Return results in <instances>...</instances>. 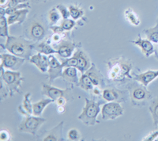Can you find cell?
Instances as JSON below:
<instances>
[{
	"label": "cell",
	"instance_id": "9",
	"mask_svg": "<svg viewBox=\"0 0 158 141\" xmlns=\"http://www.w3.org/2000/svg\"><path fill=\"white\" fill-rule=\"evenodd\" d=\"M41 93L42 94L51 98L54 101H56L58 98H61V97H66L68 99V101L69 100L70 101L72 99V94L70 88L63 90V89L52 87V85L43 84Z\"/></svg>",
	"mask_w": 158,
	"mask_h": 141
},
{
	"label": "cell",
	"instance_id": "33",
	"mask_svg": "<svg viewBox=\"0 0 158 141\" xmlns=\"http://www.w3.org/2000/svg\"><path fill=\"white\" fill-rule=\"evenodd\" d=\"M59 11L60 12L62 15V18L63 19H67V18H70V11H69V8H67L66 6L62 5V4H59L56 6Z\"/></svg>",
	"mask_w": 158,
	"mask_h": 141
},
{
	"label": "cell",
	"instance_id": "36",
	"mask_svg": "<svg viewBox=\"0 0 158 141\" xmlns=\"http://www.w3.org/2000/svg\"><path fill=\"white\" fill-rule=\"evenodd\" d=\"M158 138V129H155L154 132H152L146 136V137L143 138L142 140L145 141H154L156 140V139Z\"/></svg>",
	"mask_w": 158,
	"mask_h": 141
},
{
	"label": "cell",
	"instance_id": "6",
	"mask_svg": "<svg viewBox=\"0 0 158 141\" xmlns=\"http://www.w3.org/2000/svg\"><path fill=\"white\" fill-rule=\"evenodd\" d=\"M129 93L131 103L134 106H144L152 98V94L146 89V87L138 82L131 83L129 86Z\"/></svg>",
	"mask_w": 158,
	"mask_h": 141
},
{
	"label": "cell",
	"instance_id": "29",
	"mask_svg": "<svg viewBox=\"0 0 158 141\" xmlns=\"http://www.w3.org/2000/svg\"><path fill=\"white\" fill-rule=\"evenodd\" d=\"M62 15L56 7L52 8L48 12V21L50 25H55L61 19Z\"/></svg>",
	"mask_w": 158,
	"mask_h": 141
},
{
	"label": "cell",
	"instance_id": "23",
	"mask_svg": "<svg viewBox=\"0 0 158 141\" xmlns=\"http://www.w3.org/2000/svg\"><path fill=\"white\" fill-rule=\"evenodd\" d=\"M54 102V101L51 98H44L39 101L38 102L32 104V115L37 117H40L43 113V111L44 110V109L46 108L47 105L49 104Z\"/></svg>",
	"mask_w": 158,
	"mask_h": 141
},
{
	"label": "cell",
	"instance_id": "12",
	"mask_svg": "<svg viewBox=\"0 0 158 141\" xmlns=\"http://www.w3.org/2000/svg\"><path fill=\"white\" fill-rule=\"evenodd\" d=\"M49 67H48V79L50 83H52L55 79L62 77L63 75V64L59 63L56 56L53 54L48 56Z\"/></svg>",
	"mask_w": 158,
	"mask_h": 141
},
{
	"label": "cell",
	"instance_id": "41",
	"mask_svg": "<svg viewBox=\"0 0 158 141\" xmlns=\"http://www.w3.org/2000/svg\"><path fill=\"white\" fill-rule=\"evenodd\" d=\"M92 91H93L94 94H95V95H100L101 94V91H100L99 88H94Z\"/></svg>",
	"mask_w": 158,
	"mask_h": 141
},
{
	"label": "cell",
	"instance_id": "43",
	"mask_svg": "<svg viewBox=\"0 0 158 141\" xmlns=\"http://www.w3.org/2000/svg\"><path fill=\"white\" fill-rule=\"evenodd\" d=\"M39 1H42V2H44V1H47V0H36V2H39Z\"/></svg>",
	"mask_w": 158,
	"mask_h": 141
},
{
	"label": "cell",
	"instance_id": "20",
	"mask_svg": "<svg viewBox=\"0 0 158 141\" xmlns=\"http://www.w3.org/2000/svg\"><path fill=\"white\" fill-rule=\"evenodd\" d=\"M123 92L118 91L117 89H104L102 91V98L106 101H117L121 102L119 99L122 101V95Z\"/></svg>",
	"mask_w": 158,
	"mask_h": 141
},
{
	"label": "cell",
	"instance_id": "14",
	"mask_svg": "<svg viewBox=\"0 0 158 141\" xmlns=\"http://www.w3.org/2000/svg\"><path fill=\"white\" fill-rule=\"evenodd\" d=\"M47 55L38 53V54L33 55L29 59V62L34 64L42 73L47 72L48 70L49 67V60L48 56Z\"/></svg>",
	"mask_w": 158,
	"mask_h": 141
},
{
	"label": "cell",
	"instance_id": "42",
	"mask_svg": "<svg viewBox=\"0 0 158 141\" xmlns=\"http://www.w3.org/2000/svg\"><path fill=\"white\" fill-rule=\"evenodd\" d=\"M155 55H156V57L158 59V43H157V45L156 46L155 48Z\"/></svg>",
	"mask_w": 158,
	"mask_h": 141
},
{
	"label": "cell",
	"instance_id": "31",
	"mask_svg": "<svg viewBox=\"0 0 158 141\" xmlns=\"http://www.w3.org/2000/svg\"><path fill=\"white\" fill-rule=\"evenodd\" d=\"M69 11H70V15L72 19L74 20H78L84 15V11L81 8L78 7L77 6L70 5L68 6Z\"/></svg>",
	"mask_w": 158,
	"mask_h": 141
},
{
	"label": "cell",
	"instance_id": "17",
	"mask_svg": "<svg viewBox=\"0 0 158 141\" xmlns=\"http://www.w3.org/2000/svg\"><path fill=\"white\" fill-rule=\"evenodd\" d=\"M158 77V70H148L141 74L135 75L134 79L147 87L150 83Z\"/></svg>",
	"mask_w": 158,
	"mask_h": 141
},
{
	"label": "cell",
	"instance_id": "26",
	"mask_svg": "<svg viewBox=\"0 0 158 141\" xmlns=\"http://www.w3.org/2000/svg\"><path fill=\"white\" fill-rule=\"evenodd\" d=\"M77 86H78L81 89H83L84 91H92L94 88V83H93V82L91 81L89 77L85 73L81 75V78L79 79L78 83H77Z\"/></svg>",
	"mask_w": 158,
	"mask_h": 141
},
{
	"label": "cell",
	"instance_id": "18",
	"mask_svg": "<svg viewBox=\"0 0 158 141\" xmlns=\"http://www.w3.org/2000/svg\"><path fill=\"white\" fill-rule=\"evenodd\" d=\"M85 74L89 77L91 81L94 83V87H101L104 86V76L101 74V71L97 69L94 63H92L91 67L89 68Z\"/></svg>",
	"mask_w": 158,
	"mask_h": 141
},
{
	"label": "cell",
	"instance_id": "28",
	"mask_svg": "<svg viewBox=\"0 0 158 141\" xmlns=\"http://www.w3.org/2000/svg\"><path fill=\"white\" fill-rule=\"evenodd\" d=\"M143 32L146 34V38L152 43H158V21L154 27L144 29Z\"/></svg>",
	"mask_w": 158,
	"mask_h": 141
},
{
	"label": "cell",
	"instance_id": "35",
	"mask_svg": "<svg viewBox=\"0 0 158 141\" xmlns=\"http://www.w3.org/2000/svg\"><path fill=\"white\" fill-rule=\"evenodd\" d=\"M67 137L70 140H79L80 139V133H79L78 130L75 129H72L67 132Z\"/></svg>",
	"mask_w": 158,
	"mask_h": 141
},
{
	"label": "cell",
	"instance_id": "2",
	"mask_svg": "<svg viewBox=\"0 0 158 141\" xmlns=\"http://www.w3.org/2000/svg\"><path fill=\"white\" fill-rule=\"evenodd\" d=\"M107 64L108 67V78L112 81L123 82L127 79H133L130 74L133 67V63L129 60L123 57L111 59Z\"/></svg>",
	"mask_w": 158,
	"mask_h": 141
},
{
	"label": "cell",
	"instance_id": "4",
	"mask_svg": "<svg viewBox=\"0 0 158 141\" xmlns=\"http://www.w3.org/2000/svg\"><path fill=\"white\" fill-rule=\"evenodd\" d=\"M104 104V101H95L85 98V105L82 109L81 113L77 117V119L87 126H94L96 124L100 123L97 121V116L101 112V105Z\"/></svg>",
	"mask_w": 158,
	"mask_h": 141
},
{
	"label": "cell",
	"instance_id": "15",
	"mask_svg": "<svg viewBox=\"0 0 158 141\" xmlns=\"http://www.w3.org/2000/svg\"><path fill=\"white\" fill-rule=\"evenodd\" d=\"M131 43L134 44L136 46L140 48L142 53H143L144 56L146 57H149L151 55L155 53V47L153 46L152 42L148 40V39L147 40L142 39L140 35L138 36V38L137 40L131 41Z\"/></svg>",
	"mask_w": 158,
	"mask_h": 141
},
{
	"label": "cell",
	"instance_id": "5",
	"mask_svg": "<svg viewBox=\"0 0 158 141\" xmlns=\"http://www.w3.org/2000/svg\"><path fill=\"white\" fill-rule=\"evenodd\" d=\"M1 70V80L5 83L6 87L9 91V95L12 97L15 93H21V86L24 80L22 73L17 70H4L3 67H0Z\"/></svg>",
	"mask_w": 158,
	"mask_h": 141
},
{
	"label": "cell",
	"instance_id": "27",
	"mask_svg": "<svg viewBox=\"0 0 158 141\" xmlns=\"http://www.w3.org/2000/svg\"><path fill=\"white\" fill-rule=\"evenodd\" d=\"M124 16L127 20L134 26H138L141 23L140 18L138 15L131 8H128L124 11Z\"/></svg>",
	"mask_w": 158,
	"mask_h": 141
},
{
	"label": "cell",
	"instance_id": "40",
	"mask_svg": "<svg viewBox=\"0 0 158 141\" xmlns=\"http://www.w3.org/2000/svg\"><path fill=\"white\" fill-rule=\"evenodd\" d=\"M57 112L59 113V114H61V113H64L65 112V107L64 106H58Z\"/></svg>",
	"mask_w": 158,
	"mask_h": 141
},
{
	"label": "cell",
	"instance_id": "39",
	"mask_svg": "<svg viewBox=\"0 0 158 141\" xmlns=\"http://www.w3.org/2000/svg\"><path fill=\"white\" fill-rule=\"evenodd\" d=\"M10 0H0V6L2 9H6L9 6Z\"/></svg>",
	"mask_w": 158,
	"mask_h": 141
},
{
	"label": "cell",
	"instance_id": "37",
	"mask_svg": "<svg viewBox=\"0 0 158 141\" xmlns=\"http://www.w3.org/2000/svg\"><path fill=\"white\" fill-rule=\"evenodd\" d=\"M10 139V134L6 129H2L0 132V140L8 141Z\"/></svg>",
	"mask_w": 158,
	"mask_h": 141
},
{
	"label": "cell",
	"instance_id": "16",
	"mask_svg": "<svg viewBox=\"0 0 158 141\" xmlns=\"http://www.w3.org/2000/svg\"><path fill=\"white\" fill-rule=\"evenodd\" d=\"M64 121L59 122L56 127L51 129L50 131L45 132L44 136L42 140L44 141H57V140H63V130Z\"/></svg>",
	"mask_w": 158,
	"mask_h": 141
},
{
	"label": "cell",
	"instance_id": "21",
	"mask_svg": "<svg viewBox=\"0 0 158 141\" xmlns=\"http://www.w3.org/2000/svg\"><path fill=\"white\" fill-rule=\"evenodd\" d=\"M77 69L74 67H65L63 71L62 78L67 83H71V84H76L78 83V77H77Z\"/></svg>",
	"mask_w": 158,
	"mask_h": 141
},
{
	"label": "cell",
	"instance_id": "24",
	"mask_svg": "<svg viewBox=\"0 0 158 141\" xmlns=\"http://www.w3.org/2000/svg\"><path fill=\"white\" fill-rule=\"evenodd\" d=\"M34 50L37 51L38 53H42L44 55H51V54H57V51L53 47L49 45L47 42H40V43H35Z\"/></svg>",
	"mask_w": 158,
	"mask_h": 141
},
{
	"label": "cell",
	"instance_id": "8",
	"mask_svg": "<svg viewBox=\"0 0 158 141\" xmlns=\"http://www.w3.org/2000/svg\"><path fill=\"white\" fill-rule=\"evenodd\" d=\"M123 108L121 106L119 102L117 101H109L104 104L101 109V115L103 121L115 120L118 117L123 115Z\"/></svg>",
	"mask_w": 158,
	"mask_h": 141
},
{
	"label": "cell",
	"instance_id": "13",
	"mask_svg": "<svg viewBox=\"0 0 158 141\" xmlns=\"http://www.w3.org/2000/svg\"><path fill=\"white\" fill-rule=\"evenodd\" d=\"M74 55L77 59L76 68L81 73V75L85 74L92 65L89 56L87 55L86 53H85L84 51L81 49H77Z\"/></svg>",
	"mask_w": 158,
	"mask_h": 141
},
{
	"label": "cell",
	"instance_id": "22",
	"mask_svg": "<svg viewBox=\"0 0 158 141\" xmlns=\"http://www.w3.org/2000/svg\"><path fill=\"white\" fill-rule=\"evenodd\" d=\"M18 112L24 116H30L32 114V104L31 102V94L27 93L24 96L23 102L18 106Z\"/></svg>",
	"mask_w": 158,
	"mask_h": 141
},
{
	"label": "cell",
	"instance_id": "3",
	"mask_svg": "<svg viewBox=\"0 0 158 141\" xmlns=\"http://www.w3.org/2000/svg\"><path fill=\"white\" fill-rule=\"evenodd\" d=\"M48 27L45 22L39 17L31 18L24 28V33L27 39L34 42H39L46 36Z\"/></svg>",
	"mask_w": 158,
	"mask_h": 141
},
{
	"label": "cell",
	"instance_id": "30",
	"mask_svg": "<svg viewBox=\"0 0 158 141\" xmlns=\"http://www.w3.org/2000/svg\"><path fill=\"white\" fill-rule=\"evenodd\" d=\"M8 24L7 18L4 16V14L1 13L0 17V36L2 37H7L9 36L8 33Z\"/></svg>",
	"mask_w": 158,
	"mask_h": 141
},
{
	"label": "cell",
	"instance_id": "19",
	"mask_svg": "<svg viewBox=\"0 0 158 141\" xmlns=\"http://www.w3.org/2000/svg\"><path fill=\"white\" fill-rule=\"evenodd\" d=\"M29 12V10L26 9V8H24V9L18 10V11L8 15L7 22L9 25L15 23H23L25 21V19H26V17H27Z\"/></svg>",
	"mask_w": 158,
	"mask_h": 141
},
{
	"label": "cell",
	"instance_id": "34",
	"mask_svg": "<svg viewBox=\"0 0 158 141\" xmlns=\"http://www.w3.org/2000/svg\"><path fill=\"white\" fill-rule=\"evenodd\" d=\"M63 67H76L77 66V59H76L75 56L73 55V56L70 57V58L65 59L64 61L62 63Z\"/></svg>",
	"mask_w": 158,
	"mask_h": 141
},
{
	"label": "cell",
	"instance_id": "7",
	"mask_svg": "<svg viewBox=\"0 0 158 141\" xmlns=\"http://www.w3.org/2000/svg\"><path fill=\"white\" fill-rule=\"evenodd\" d=\"M47 121V119L37 116H26L23 121L18 125V130L22 132L29 133L36 136L38 130L43 124Z\"/></svg>",
	"mask_w": 158,
	"mask_h": 141
},
{
	"label": "cell",
	"instance_id": "11",
	"mask_svg": "<svg viewBox=\"0 0 158 141\" xmlns=\"http://www.w3.org/2000/svg\"><path fill=\"white\" fill-rule=\"evenodd\" d=\"M52 47L57 51V54L60 57L67 59L71 57L74 49L77 47V45L75 43L70 41L63 40L58 44L53 45Z\"/></svg>",
	"mask_w": 158,
	"mask_h": 141
},
{
	"label": "cell",
	"instance_id": "25",
	"mask_svg": "<svg viewBox=\"0 0 158 141\" xmlns=\"http://www.w3.org/2000/svg\"><path fill=\"white\" fill-rule=\"evenodd\" d=\"M149 110L152 115L155 129H158V98H154L150 101Z\"/></svg>",
	"mask_w": 158,
	"mask_h": 141
},
{
	"label": "cell",
	"instance_id": "38",
	"mask_svg": "<svg viewBox=\"0 0 158 141\" xmlns=\"http://www.w3.org/2000/svg\"><path fill=\"white\" fill-rule=\"evenodd\" d=\"M67 101H68V99L66 97H61V98H58L56 101V102L58 106H65V105L67 104Z\"/></svg>",
	"mask_w": 158,
	"mask_h": 141
},
{
	"label": "cell",
	"instance_id": "32",
	"mask_svg": "<svg viewBox=\"0 0 158 141\" xmlns=\"http://www.w3.org/2000/svg\"><path fill=\"white\" fill-rule=\"evenodd\" d=\"M76 25L75 20L74 19H70V18H67V19H63V21L61 23L62 29L64 31H70Z\"/></svg>",
	"mask_w": 158,
	"mask_h": 141
},
{
	"label": "cell",
	"instance_id": "1",
	"mask_svg": "<svg viewBox=\"0 0 158 141\" xmlns=\"http://www.w3.org/2000/svg\"><path fill=\"white\" fill-rule=\"evenodd\" d=\"M35 42L21 36H8L5 44V49L11 54L29 60L34 50Z\"/></svg>",
	"mask_w": 158,
	"mask_h": 141
},
{
	"label": "cell",
	"instance_id": "10",
	"mask_svg": "<svg viewBox=\"0 0 158 141\" xmlns=\"http://www.w3.org/2000/svg\"><path fill=\"white\" fill-rule=\"evenodd\" d=\"M25 59L13 54H1V67L6 70H18L25 63Z\"/></svg>",
	"mask_w": 158,
	"mask_h": 141
}]
</instances>
